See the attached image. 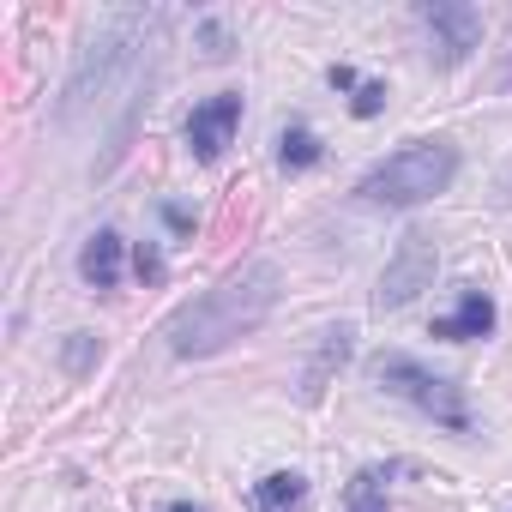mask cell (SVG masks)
Listing matches in <instances>:
<instances>
[{"mask_svg":"<svg viewBox=\"0 0 512 512\" xmlns=\"http://www.w3.org/2000/svg\"><path fill=\"white\" fill-rule=\"evenodd\" d=\"M278 296H284V272H278L272 260H247L241 272H229V278L211 284L205 296L181 302V308L169 314L163 338H169V350H175L181 362L211 356V350H223V344H235L241 332L260 326V320L278 308Z\"/></svg>","mask_w":512,"mask_h":512,"instance_id":"cell-1","label":"cell"},{"mask_svg":"<svg viewBox=\"0 0 512 512\" xmlns=\"http://www.w3.org/2000/svg\"><path fill=\"white\" fill-rule=\"evenodd\" d=\"M157 25V13H139V7H127V13H109V19H97V31L85 37V49H79V61H73V73H67V91H61V127H79L91 109H103L115 91H121V79L133 73V61H139V49H145V31Z\"/></svg>","mask_w":512,"mask_h":512,"instance_id":"cell-2","label":"cell"},{"mask_svg":"<svg viewBox=\"0 0 512 512\" xmlns=\"http://www.w3.org/2000/svg\"><path fill=\"white\" fill-rule=\"evenodd\" d=\"M458 175V151L446 139H422V145H404L398 157L374 163L362 175V199L368 205H386V211H410V205H428L434 193H446Z\"/></svg>","mask_w":512,"mask_h":512,"instance_id":"cell-3","label":"cell"},{"mask_svg":"<svg viewBox=\"0 0 512 512\" xmlns=\"http://www.w3.org/2000/svg\"><path fill=\"white\" fill-rule=\"evenodd\" d=\"M368 374H374V386H380V392H392V398L416 404V410H422V416H434L440 428H452V434H470L464 392H458L446 374L422 368L416 356H404V350H386V356H374V362H368Z\"/></svg>","mask_w":512,"mask_h":512,"instance_id":"cell-4","label":"cell"},{"mask_svg":"<svg viewBox=\"0 0 512 512\" xmlns=\"http://www.w3.org/2000/svg\"><path fill=\"white\" fill-rule=\"evenodd\" d=\"M434 272H440L434 235H428V229H404V235H398V247H392V260H386V272H380L374 308H380V314H398V308H410V302H416V296L434 284Z\"/></svg>","mask_w":512,"mask_h":512,"instance_id":"cell-5","label":"cell"},{"mask_svg":"<svg viewBox=\"0 0 512 512\" xmlns=\"http://www.w3.org/2000/svg\"><path fill=\"white\" fill-rule=\"evenodd\" d=\"M416 25L428 31V55H440V67H458L470 61V49L482 43V13L464 7V0H428V7H416Z\"/></svg>","mask_w":512,"mask_h":512,"instance_id":"cell-6","label":"cell"},{"mask_svg":"<svg viewBox=\"0 0 512 512\" xmlns=\"http://www.w3.org/2000/svg\"><path fill=\"white\" fill-rule=\"evenodd\" d=\"M235 127H241V91H217V97L193 103V115H187L181 133H187V151L199 163H217L235 145Z\"/></svg>","mask_w":512,"mask_h":512,"instance_id":"cell-7","label":"cell"},{"mask_svg":"<svg viewBox=\"0 0 512 512\" xmlns=\"http://www.w3.org/2000/svg\"><path fill=\"white\" fill-rule=\"evenodd\" d=\"M350 350H356V326H350V320H338V326L320 332L314 362L302 368V404H320V398H326V386H332V374L350 362Z\"/></svg>","mask_w":512,"mask_h":512,"instance_id":"cell-8","label":"cell"},{"mask_svg":"<svg viewBox=\"0 0 512 512\" xmlns=\"http://www.w3.org/2000/svg\"><path fill=\"white\" fill-rule=\"evenodd\" d=\"M488 332H494V296L476 290V284H464L458 308L434 320V338H446V344H470V338H488Z\"/></svg>","mask_w":512,"mask_h":512,"instance_id":"cell-9","label":"cell"},{"mask_svg":"<svg viewBox=\"0 0 512 512\" xmlns=\"http://www.w3.org/2000/svg\"><path fill=\"white\" fill-rule=\"evenodd\" d=\"M121 235L115 229H97L91 241H85V253H79V278L91 284V290H115L121 284Z\"/></svg>","mask_w":512,"mask_h":512,"instance_id":"cell-10","label":"cell"},{"mask_svg":"<svg viewBox=\"0 0 512 512\" xmlns=\"http://www.w3.org/2000/svg\"><path fill=\"white\" fill-rule=\"evenodd\" d=\"M308 500V476L302 470H272L253 482V512H302Z\"/></svg>","mask_w":512,"mask_h":512,"instance_id":"cell-11","label":"cell"},{"mask_svg":"<svg viewBox=\"0 0 512 512\" xmlns=\"http://www.w3.org/2000/svg\"><path fill=\"white\" fill-rule=\"evenodd\" d=\"M326 157V145H320V133L308 127V121H290L284 133H278V163L290 169V175H302V169H314Z\"/></svg>","mask_w":512,"mask_h":512,"instance_id":"cell-12","label":"cell"},{"mask_svg":"<svg viewBox=\"0 0 512 512\" xmlns=\"http://www.w3.org/2000/svg\"><path fill=\"white\" fill-rule=\"evenodd\" d=\"M386 476L392 470H362L350 488V512H386Z\"/></svg>","mask_w":512,"mask_h":512,"instance_id":"cell-13","label":"cell"},{"mask_svg":"<svg viewBox=\"0 0 512 512\" xmlns=\"http://www.w3.org/2000/svg\"><path fill=\"white\" fill-rule=\"evenodd\" d=\"M61 362H67V374H85L91 362H103V344H97L91 332H73V338H67V350H61Z\"/></svg>","mask_w":512,"mask_h":512,"instance_id":"cell-14","label":"cell"},{"mask_svg":"<svg viewBox=\"0 0 512 512\" xmlns=\"http://www.w3.org/2000/svg\"><path fill=\"white\" fill-rule=\"evenodd\" d=\"M380 109H386V85H380V79H368V85L356 91V103H350V115H356V121H374Z\"/></svg>","mask_w":512,"mask_h":512,"instance_id":"cell-15","label":"cell"},{"mask_svg":"<svg viewBox=\"0 0 512 512\" xmlns=\"http://www.w3.org/2000/svg\"><path fill=\"white\" fill-rule=\"evenodd\" d=\"M133 272H139L145 284H163V272H169V266H163V253H157L151 241H139V247H133Z\"/></svg>","mask_w":512,"mask_h":512,"instance_id":"cell-16","label":"cell"},{"mask_svg":"<svg viewBox=\"0 0 512 512\" xmlns=\"http://www.w3.org/2000/svg\"><path fill=\"white\" fill-rule=\"evenodd\" d=\"M199 43H205L211 61H223V55H229V25H223V19H199Z\"/></svg>","mask_w":512,"mask_h":512,"instance_id":"cell-17","label":"cell"},{"mask_svg":"<svg viewBox=\"0 0 512 512\" xmlns=\"http://www.w3.org/2000/svg\"><path fill=\"white\" fill-rule=\"evenodd\" d=\"M326 79H332V91H362V79H356V67H332Z\"/></svg>","mask_w":512,"mask_h":512,"instance_id":"cell-18","label":"cell"},{"mask_svg":"<svg viewBox=\"0 0 512 512\" xmlns=\"http://www.w3.org/2000/svg\"><path fill=\"white\" fill-rule=\"evenodd\" d=\"M163 512H205V506H193V500H169Z\"/></svg>","mask_w":512,"mask_h":512,"instance_id":"cell-19","label":"cell"}]
</instances>
